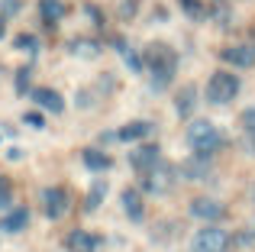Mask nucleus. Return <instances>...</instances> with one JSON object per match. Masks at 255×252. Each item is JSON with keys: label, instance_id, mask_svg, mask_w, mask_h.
<instances>
[{"label": "nucleus", "instance_id": "obj_16", "mask_svg": "<svg viewBox=\"0 0 255 252\" xmlns=\"http://www.w3.org/2000/svg\"><path fill=\"white\" fill-rule=\"evenodd\" d=\"M194 107H197V88H194V84H187V88L178 94V101H174V110H178L181 117H191Z\"/></svg>", "mask_w": 255, "mask_h": 252}, {"label": "nucleus", "instance_id": "obj_26", "mask_svg": "<svg viewBox=\"0 0 255 252\" xmlns=\"http://www.w3.org/2000/svg\"><path fill=\"white\" fill-rule=\"evenodd\" d=\"M26 84H29V71L23 68V71L16 75V88H19V91H26Z\"/></svg>", "mask_w": 255, "mask_h": 252}, {"label": "nucleus", "instance_id": "obj_2", "mask_svg": "<svg viewBox=\"0 0 255 252\" xmlns=\"http://www.w3.org/2000/svg\"><path fill=\"white\" fill-rule=\"evenodd\" d=\"M187 145H191L194 152H200V155H213V152L223 145V132L210 120H194L187 126Z\"/></svg>", "mask_w": 255, "mask_h": 252}, {"label": "nucleus", "instance_id": "obj_10", "mask_svg": "<svg viewBox=\"0 0 255 252\" xmlns=\"http://www.w3.org/2000/svg\"><path fill=\"white\" fill-rule=\"evenodd\" d=\"M210 175V162H207V155H200V152H194V158H187V162H181V178H187V181H200V178Z\"/></svg>", "mask_w": 255, "mask_h": 252}, {"label": "nucleus", "instance_id": "obj_19", "mask_svg": "<svg viewBox=\"0 0 255 252\" xmlns=\"http://www.w3.org/2000/svg\"><path fill=\"white\" fill-rule=\"evenodd\" d=\"M120 45V55H123V62H126V68H129L132 71V75H139V71H145V62H142V58H139L136 55V52H132L129 49V45H126V42H117Z\"/></svg>", "mask_w": 255, "mask_h": 252}, {"label": "nucleus", "instance_id": "obj_27", "mask_svg": "<svg viewBox=\"0 0 255 252\" xmlns=\"http://www.w3.org/2000/svg\"><path fill=\"white\" fill-rule=\"evenodd\" d=\"M181 3H184L191 13H200V3H197V0H181Z\"/></svg>", "mask_w": 255, "mask_h": 252}, {"label": "nucleus", "instance_id": "obj_5", "mask_svg": "<svg viewBox=\"0 0 255 252\" xmlns=\"http://www.w3.org/2000/svg\"><path fill=\"white\" fill-rule=\"evenodd\" d=\"M226 249H230V233L220 227H204L191 240V252H226Z\"/></svg>", "mask_w": 255, "mask_h": 252}, {"label": "nucleus", "instance_id": "obj_20", "mask_svg": "<svg viewBox=\"0 0 255 252\" xmlns=\"http://www.w3.org/2000/svg\"><path fill=\"white\" fill-rule=\"evenodd\" d=\"M107 197V181H97L91 191H87V201H84V210H97V204Z\"/></svg>", "mask_w": 255, "mask_h": 252}, {"label": "nucleus", "instance_id": "obj_15", "mask_svg": "<svg viewBox=\"0 0 255 252\" xmlns=\"http://www.w3.org/2000/svg\"><path fill=\"white\" fill-rule=\"evenodd\" d=\"M152 129H155V126H152L149 120H132V123H126L123 129L117 132V136L123 139V142H136V139H145V136H152Z\"/></svg>", "mask_w": 255, "mask_h": 252}, {"label": "nucleus", "instance_id": "obj_7", "mask_svg": "<svg viewBox=\"0 0 255 252\" xmlns=\"http://www.w3.org/2000/svg\"><path fill=\"white\" fill-rule=\"evenodd\" d=\"M191 214L197 217V220H204V223H217V220H223L226 207L217 201V197H194L191 201Z\"/></svg>", "mask_w": 255, "mask_h": 252}, {"label": "nucleus", "instance_id": "obj_28", "mask_svg": "<svg viewBox=\"0 0 255 252\" xmlns=\"http://www.w3.org/2000/svg\"><path fill=\"white\" fill-rule=\"evenodd\" d=\"M3 32H6V23H3V16H0V39H3Z\"/></svg>", "mask_w": 255, "mask_h": 252}, {"label": "nucleus", "instance_id": "obj_3", "mask_svg": "<svg viewBox=\"0 0 255 252\" xmlns=\"http://www.w3.org/2000/svg\"><path fill=\"white\" fill-rule=\"evenodd\" d=\"M239 94V78L233 71H217L207 81V101L210 104H230Z\"/></svg>", "mask_w": 255, "mask_h": 252}, {"label": "nucleus", "instance_id": "obj_17", "mask_svg": "<svg viewBox=\"0 0 255 252\" xmlns=\"http://www.w3.org/2000/svg\"><path fill=\"white\" fill-rule=\"evenodd\" d=\"M84 165L91 171H107L113 165V158L107 155V152H100V149H84Z\"/></svg>", "mask_w": 255, "mask_h": 252}, {"label": "nucleus", "instance_id": "obj_18", "mask_svg": "<svg viewBox=\"0 0 255 252\" xmlns=\"http://www.w3.org/2000/svg\"><path fill=\"white\" fill-rule=\"evenodd\" d=\"M65 10H68V6H65L62 0H42V3H39V13H42V19H49V23H58V19L65 16Z\"/></svg>", "mask_w": 255, "mask_h": 252}, {"label": "nucleus", "instance_id": "obj_23", "mask_svg": "<svg viewBox=\"0 0 255 252\" xmlns=\"http://www.w3.org/2000/svg\"><path fill=\"white\" fill-rule=\"evenodd\" d=\"M243 126H246V132H249V136H255V107L243 110Z\"/></svg>", "mask_w": 255, "mask_h": 252}, {"label": "nucleus", "instance_id": "obj_24", "mask_svg": "<svg viewBox=\"0 0 255 252\" xmlns=\"http://www.w3.org/2000/svg\"><path fill=\"white\" fill-rule=\"evenodd\" d=\"M13 45H16V49H23V52H32V49H36V39L23 32V36H16V42H13Z\"/></svg>", "mask_w": 255, "mask_h": 252}, {"label": "nucleus", "instance_id": "obj_12", "mask_svg": "<svg viewBox=\"0 0 255 252\" xmlns=\"http://www.w3.org/2000/svg\"><path fill=\"white\" fill-rule=\"evenodd\" d=\"M100 249V240L91 236L87 230H71L68 233V252H97Z\"/></svg>", "mask_w": 255, "mask_h": 252}, {"label": "nucleus", "instance_id": "obj_4", "mask_svg": "<svg viewBox=\"0 0 255 252\" xmlns=\"http://www.w3.org/2000/svg\"><path fill=\"white\" fill-rule=\"evenodd\" d=\"M174 178H178V171H174V165L168 162H155L149 171H142V188L149 191V194H168Z\"/></svg>", "mask_w": 255, "mask_h": 252}, {"label": "nucleus", "instance_id": "obj_9", "mask_svg": "<svg viewBox=\"0 0 255 252\" xmlns=\"http://www.w3.org/2000/svg\"><path fill=\"white\" fill-rule=\"evenodd\" d=\"M29 227V210L26 207H13L0 217V233H23Z\"/></svg>", "mask_w": 255, "mask_h": 252}, {"label": "nucleus", "instance_id": "obj_13", "mask_svg": "<svg viewBox=\"0 0 255 252\" xmlns=\"http://www.w3.org/2000/svg\"><path fill=\"white\" fill-rule=\"evenodd\" d=\"M32 101H36L42 110H52V114H62V110H65L62 94L52 91V88H36V91H32Z\"/></svg>", "mask_w": 255, "mask_h": 252}, {"label": "nucleus", "instance_id": "obj_6", "mask_svg": "<svg viewBox=\"0 0 255 252\" xmlns=\"http://www.w3.org/2000/svg\"><path fill=\"white\" fill-rule=\"evenodd\" d=\"M68 207H71V197L65 188H45L42 191V210L49 220H62L68 214Z\"/></svg>", "mask_w": 255, "mask_h": 252}, {"label": "nucleus", "instance_id": "obj_1", "mask_svg": "<svg viewBox=\"0 0 255 252\" xmlns=\"http://www.w3.org/2000/svg\"><path fill=\"white\" fill-rule=\"evenodd\" d=\"M145 68H149L152 88L165 91L171 84V78H174V68H178V55H174V49H168V45L155 42V45H149V52H145Z\"/></svg>", "mask_w": 255, "mask_h": 252}, {"label": "nucleus", "instance_id": "obj_22", "mask_svg": "<svg viewBox=\"0 0 255 252\" xmlns=\"http://www.w3.org/2000/svg\"><path fill=\"white\" fill-rule=\"evenodd\" d=\"M10 201H13V184H10V178L0 175V210L10 207Z\"/></svg>", "mask_w": 255, "mask_h": 252}, {"label": "nucleus", "instance_id": "obj_21", "mask_svg": "<svg viewBox=\"0 0 255 252\" xmlns=\"http://www.w3.org/2000/svg\"><path fill=\"white\" fill-rule=\"evenodd\" d=\"M71 52L81 55V58H94L97 55V42H91V39H75V42H71Z\"/></svg>", "mask_w": 255, "mask_h": 252}, {"label": "nucleus", "instance_id": "obj_8", "mask_svg": "<svg viewBox=\"0 0 255 252\" xmlns=\"http://www.w3.org/2000/svg\"><path fill=\"white\" fill-rule=\"evenodd\" d=\"M223 55V62H230L233 68H252L255 65V45H230V49H223L220 52Z\"/></svg>", "mask_w": 255, "mask_h": 252}, {"label": "nucleus", "instance_id": "obj_14", "mask_svg": "<svg viewBox=\"0 0 255 252\" xmlns=\"http://www.w3.org/2000/svg\"><path fill=\"white\" fill-rule=\"evenodd\" d=\"M120 204H123L126 217H129L132 223H142L145 207H142V197H139V191H129V188H126V191H123V197H120Z\"/></svg>", "mask_w": 255, "mask_h": 252}, {"label": "nucleus", "instance_id": "obj_11", "mask_svg": "<svg viewBox=\"0 0 255 252\" xmlns=\"http://www.w3.org/2000/svg\"><path fill=\"white\" fill-rule=\"evenodd\" d=\"M155 162H158V145H139L129 152V165L136 171H149Z\"/></svg>", "mask_w": 255, "mask_h": 252}, {"label": "nucleus", "instance_id": "obj_25", "mask_svg": "<svg viewBox=\"0 0 255 252\" xmlns=\"http://www.w3.org/2000/svg\"><path fill=\"white\" fill-rule=\"evenodd\" d=\"M23 120L29 123V126H36V129H42V126H45V120H42V114H26Z\"/></svg>", "mask_w": 255, "mask_h": 252}]
</instances>
